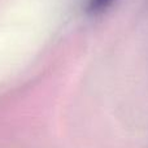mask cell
I'll return each mask as SVG.
<instances>
[{"instance_id":"1","label":"cell","mask_w":148,"mask_h":148,"mask_svg":"<svg viewBox=\"0 0 148 148\" xmlns=\"http://www.w3.org/2000/svg\"><path fill=\"white\" fill-rule=\"evenodd\" d=\"M113 3V0H90L88 1V12L97 14V13L105 10L110 4Z\"/></svg>"}]
</instances>
